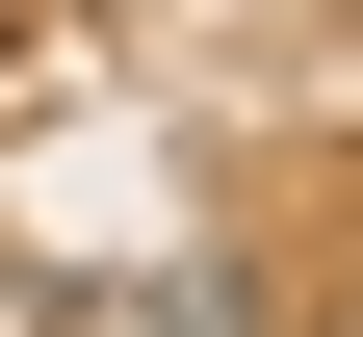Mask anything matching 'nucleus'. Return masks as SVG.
Segmentation results:
<instances>
[{
	"mask_svg": "<svg viewBox=\"0 0 363 337\" xmlns=\"http://www.w3.org/2000/svg\"><path fill=\"white\" fill-rule=\"evenodd\" d=\"M130 337H259V285H234V260H182V285H130Z\"/></svg>",
	"mask_w": 363,
	"mask_h": 337,
	"instance_id": "nucleus-1",
	"label": "nucleus"
}]
</instances>
